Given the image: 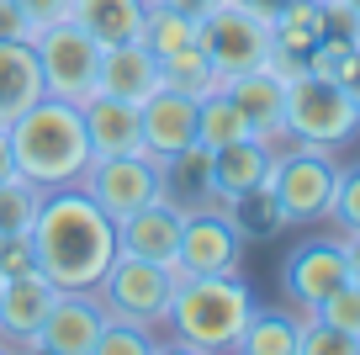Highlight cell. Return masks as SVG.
I'll use <instances>...</instances> for the list:
<instances>
[{
  "instance_id": "cell-27",
  "label": "cell",
  "mask_w": 360,
  "mask_h": 355,
  "mask_svg": "<svg viewBox=\"0 0 360 355\" xmlns=\"http://www.w3.org/2000/svg\"><path fill=\"white\" fill-rule=\"evenodd\" d=\"M37 207H43V186H32L27 175L0 180V239L6 233H32Z\"/></svg>"
},
{
  "instance_id": "cell-23",
  "label": "cell",
  "mask_w": 360,
  "mask_h": 355,
  "mask_svg": "<svg viewBox=\"0 0 360 355\" xmlns=\"http://www.w3.org/2000/svg\"><path fill=\"white\" fill-rule=\"evenodd\" d=\"M238 138H255V127H249V117L238 111V101L217 85L212 96L196 101V144L202 149H228V144H238Z\"/></svg>"
},
{
  "instance_id": "cell-39",
  "label": "cell",
  "mask_w": 360,
  "mask_h": 355,
  "mask_svg": "<svg viewBox=\"0 0 360 355\" xmlns=\"http://www.w3.org/2000/svg\"><path fill=\"white\" fill-rule=\"evenodd\" d=\"M345 6H349V11H355V16H360V0H345Z\"/></svg>"
},
{
  "instance_id": "cell-1",
  "label": "cell",
  "mask_w": 360,
  "mask_h": 355,
  "mask_svg": "<svg viewBox=\"0 0 360 355\" xmlns=\"http://www.w3.org/2000/svg\"><path fill=\"white\" fill-rule=\"evenodd\" d=\"M112 260H117V223L85 197V186L43 191V207L32 223V266L58 292H96Z\"/></svg>"
},
{
  "instance_id": "cell-19",
  "label": "cell",
  "mask_w": 360,
  "mask_h": 355,
  "mask_svg": "<svg viewBox=\"0 0 360 355\" xmlns=\"http://www.w3.org/2000/svg\"><path fill=\"white\" fill-rule=\"evenodd\" d=\"M96 90L143 106V101L159 90V58H154V48H148L143 37H127V43L101 48V80H96Z\"/></svg>"
},
{
  "instance_id": "cell-28",
  "label": "cell",
  "mask_w": 360,
  "mask_h": 355,
  "mask_svg": "<svg viewBox=\"0 0 360 355\" xmlns=\"http://www.w3.org/2000/svg\"><path fill=\"white\" fill-rule=\"evenodd\" d=\"M297 355H355V334L334 329L318 313H297Z\"/></svg>"
},
{
  "instance_id": "cell-7",
  "label": "cell",
  "mask_w": 360,
  "mask_h": 355,
  "mask_svg": "<svg viewBox=\"0 0 360 355\" xmlns=\"http://www.w3.org/2000/svg\"><path fill=\"white\" fill-rule=\"evenodd\" d=\"M196 43H202V54L212 58V69L223 80L249 75V69H265L270 54H276V32H270V22L238 11V6H228V0L196 27Z\"/></svg>"
},
{
  "instance_id": "cell-2",
  "label": "cell",
  "mask_w": 360,
  "mask_h": 355,
  "mask_svg": "<svg viewBox=\"0 0 360 355\" xmlns=\"http://www.w3.org/2000/svg\"><path fill=\"white\" fill-rule=\"evenodd\" d=\"M11 154H16V175H27L32 186L58 191V186H79L90 170V138H85V117L75 101L43 96L16 117L11 127Z\"/></svg>"
},
{
  "instance_id": "cell-41",
  "label": "cell",
  "mask_w": 360,
  "mask_h": 355,
  "mask_svg": "<svg viewBox=\"0 0 360 355\" xmlns=\"http://www.w3.org/2000/svg\"><path fill=\"white\" fill-rule=\"evenodd\" d=\"M0 292H6V276H0Z\"/></svg>"
},
{
  "instance_id": "cell-34",
  "label": "cell",
  "mask_w": 360,
  "mask_h": 355,
  "mask_svg": "<svg viewBox=\"0 0 360 355\" xmlns=\"http://www.w3.org/2000/svg\"><path fill=\"white\" fill-rule=\"evenodd\" d=\"M0 37H32L27 16L16 11V0H0Z\"/></svg>"
},
{
  "instance_id": "cell-17",
  "label": "cell",
  "mask_w": 360,
  "mask_h": 355,
  "mask_svg": "<svg viewBox=\"0 0 360 355\" xmlns=\"http://www.w3.org/2000/svg\"><path fill=\"white\" fill-rule=\"evenodd\" d=\"M270 159H276V149H270L265 138H238V144H228V149H212V197H217V207H233V201L265 191Z\"/></svg>"
},
{
  "instance_id": "cell-37",
  "label": "cell",
  "mask_w": 360,
  "mask_h": 355,
  "mask_svg": "<svg viewBox=\"0 0 360 355\" xmlns=\"http://www.w3.org/2000/svg\"><path fill=\"white\" fill-rule=\"evenodd\" d=\"M345 239V260H349V281L360 287V233H339Z\"/></svg>"
},
{
  "instance_id": "cell-35",
  "label": "cell",
  "mask_w": 360,
  "mask_h": 355,
  "mask_svg": "<svg viewBox=\"0 0 360 355\" xmlns=\"http://www.w3.org/2000/svg\"><path fill=\"white\" fill-rule=\"evenodd\" d=\"M154 6H169V11H180V16H191V22H207V16L223 6V0H154Z\"/></svg>"
},
{
  "instance_id": "cell-22",
  "label": "cell",
  "mask_w": 360,
  "mask_h": 355,
  "mask_svg": "<svg viewBox=\"0 0 360 355\" xmlns=\"http://www.w3.org/2000/svg\"><path fill=\"white\" fill-rule=\"evenodd\" d=\"M270 32H276V54L307 64V54L328 37V6H318V0H292V6L270 22Z\"/></svg>"
},
{
  "instance_id": "cell-12",
  "label": "cell",
  "mask_w": 360,
  "mask_h": 355,
  "mask_svg": "<svg viewBox=\"0 0 360 355\" xmlns=\"http://www.w3.org/2000/svg\"><path fill=\"white\" fill-rule=\"evenodd\" d=\"M112 308L101 302V292H58L48 308L43 329H37V350L48 355H96Z\"/></svg>"
},
{
  "instance_id": "cell-14",
  "label": "cell",
  "mask_w": 360,
  "mask_h": 355,
  "mask_svg": "<svg viewBox=\"0 0 360 355\" xmlns=\"http://www.w3.org/2000/svg\"><path fill=\"white\" fill-rule=\"evenodd\" d=\"M53 297H58V287L43 276V270L6 276V292H0V344H11V350H37V329H43Z\"/></svg>"
},
{
  "instance_id": "cell-30",
  "label": "cell",
  "mask_w": 360,
  "mask_h": 355,
  "mask_svg": "<svg viewBox=\"0 0 360 355\" xmlns=\"http://www.w3.org/2000/svg\"><path fill=\"white\" fill-rule=\"evenodd\" d=\"M328 223H334L339 233H360V165L339 170L334 201H328Z\"/></svg>"
},
{
  "instance_id": "cell-24",
  "label": "cell",
  "mask_w": 360,
  "mask_h": 355,
  "mask_svg": "<svg viewBox=\"0 0 360 355\" xmlns=\"http://www.w3.org/2000/svg\"><path fill=\"white\" fill-rule=\"evenodd\" d=\"M159 85L180 90V96H191V101H202V96H212V90L223 85V75H217L212 58L202 54V43H191V48H175V54L159 58Z\"/></svg>"
},
{
  "instance_id": "cell-8",
  "label": "cell",
  "mask_w": 360,
  "mask_h": 355,
  "mask_svg": "<svg viewBox=\"0 0 360 355\" xmlns=\"http://www.w3.org/2000/svg\"><path fill=\"white\" fill-rule=\"evenodd\" d=\"M244 260V228L228 207H186L175 249V276H223Z\"/></svg>"
},
{
  "instance_id": "cell-9",
  "label": "cell",
  "mask_w": 360,
  "mask_h": 355,
  "mask_svg": "<svg viewBox=\"0 0 360 355\" xmlns=\"http://www.w3.org/2000/svg\"><path fill=\"white\" fill-rule=\"evenodd\" d=\"M101 302L122 318L143 323H165V308H169V292H175V266H154V260H138V255H117L101 276Z\"/></svg>"
},
{
  "instance_id": "cell-26",
  "label": "cell",
  "mask_w": 360,
  "mask_h": 355,
  "mask_svg": "<svg viewBox=\"0 0 360 355\" xmlns=\"http://www.w3.org/2000/svg\"><path fill=\"white\" fill-rule=\"evenodd\" d=\"M196 27H202V22H191V16H180V11H169V6H154V0H148L143 32H138V37L154 48V58H165V54H175V48H191Z\"/></svg>"
},
{
  "instance_id": "cell-32",
  "label": "cell",
  "mask_w": 360,
  "mask_h": 355,
  "mask_svg": "<svg viewBox=\"0 0 360 355\" xmlns=\"http://www.w3.org/2000/svg\"><path fill=\"white\" fill-rule=\"evenodd\" d=\"M22 270H37L32 266V233H6L0 239V276H22Z\"/></svg>"
},
{
  "instance_id": "cell-36",
  "label": "cell",
  "mask_w": 360,
  "mask_h": 355,
  "mask_svg": "<svg viewBox=\"0 0 360 355\" xmlns=\"http://www.w3.org/2000/svg\"><path fill=\"white\" fill-rule=\"evenodd\" d=\"M228 6H238V11H249V16H259V22H276V16L292 6V0H228Z\"/></svg>"
},
{
  "instance_id": "cell-25",
  "label": "cell",
  "mask_w": 360,
  "mask_h": 355,
  "mask_svg": "<svg viewBox=\"0 0 360 355\" xmlns=\"http://www.w3.org/2000/svg\"><path fill=\"white\" fill-rule=\"evenodd\" d=\"M244 355H297V313H276V308H255L238 334Z\"/></svg>"
},
{
  "instance_id": "cell-18",
  "label": "cell",
  "mask_w": 360,
  "mask_h": 355,
  "mask_svg": "<svg viewBox=\"0 0 360 355\" xmlns=\"http://www.w3.org/2000/svg\"><path fill=\"white\" fill-rule=\"evenodd\" d=\"M79 117H85V138H90V154L96 159L143 154V123H138L133 101H117V96L96 90L90 101H79Z\"/></svg>"
},
{
  "instance_id": "cell-15",
  "label": "cell",
  "mask_w": 360,
  "mask_h": 355,
  "mask_svg": "<svg viewBox=\"0 0 360 355\" xmlns=\"http://www.w3.org/2000/svg\"><path fill=\"white\" fill-rule=\"evenodd\" d=\"M138 123H143V154L159 159V165H169L180 149L196 144V101L169 90V85H159L154 96L138 106Z\"/></svg>"
},
{
  "instance_id": "cell-20",
  "label": "cell",
  "mask_w": 360,
  "mask_h": 355,
  "mask_svg": "<svg viewBox=\"0 0 360 355\" xmlns=\"http://www.w3.org/2000/svg\"><path fill=\"white\" fill-rule=\"evenodd\" d=\"M43 69H37L32 37H0V127H11L32 101H43Z\"/></svg>"
},
{
  "instance_id": "cell-4",
  "label": "cell",
  "mask_w": 360,
  "mask_h": 355,
  "mask_svg": "<svg viewBox=\"0 0 360 355\" xmlns=\"http://www.w3.org/2000/svg\"><path fill=\"white\" fill-rule=\"evenodd\" d=\"M334 180H339V165L328 159V149L281 144V149H276V159H270L265 197L276 201V212H281L286 228H307V223H323L328 218Z\"/></svg>"
},
{
  "instance_id": "cell-6",
  "label": "cell",
  "mask_w": 360,
  "mask_h": 355,
  "mask_svg": "<svg viewBox=\"0 0 360 355\" xmlns=\"http://www.w3.org/2000/svg\"><path fill=\"white\" fill-rule=\"evenodd\" d=\"M32 48H37V69H43L48 96L75 101V106L96 96V80H101V43H96L75 16H58V22L37 27Z\"/></svg>"
},
{
  "instance_id": "cell-38",
  "label": "cell",
  "mask_w": 360,
  "mask_h": 355,
  "mask_svg": "<svg viewBox=\"0 0 360 355\" xmlns=\"http://www.w3.org/2000/svg\"><path fill=\"white\" fill-rule=\"evenodd\" d=\"M6 175H16V154H11V133L0 127V180Z\"/></svg>"
},
{
  "instance_id": "cell-13",
  "label": "cell",
  "mask_w": 360,
  "mask_h": 355,
  "mask_svg": "<svg viewBox=\"0 0 360 355\" xmlns=\"http://www.w3.org/2000/svg\"><path fill=\"white\" fill-rule=\"evenodd\" d=\"M180 223H186V207H180L169 191L154 197V201H143L138 212L117 218V255H138V260H154V266H175Z\"/></svg>"
},
{
  "instance_id": "cell-11",
  "label": "cell",
  "mask_w": 360,
  "mask_h": 355,
  "mask_svg": "<svg viewBox=\"0 0 360 355\" xmlns=\"http://www.w3.org/2000/svg\"><path fill=\"white\" fill-rule=\"evenodd\" d=\"M349 281V260H345V239H307L286 255L281 266V292L297 313H313L334 287Z\"/></svg>"
},
{
  "instance_id": "cell-40",
  "label": "cell",
  "mask_w": 360,
  "mask_h": 355,
  "mask_svg": "<svg viewBox=\"0 0 360 355\" xmlns=\"http://www.w3.org/2000/svg\"><path fill=\"white\" fill-rule=\"evenodd\" d=\"M318 6H334V0H318Z\"/></svg>"
},
{
  "instance_id": "cell-5",
  "label": "cell",
  "mask_w": 360,
  "mask_h": 355,
  "mask_svg": "<svg viewBox=\"0 0 360 355\" xmlns=\"http://www.w3.org/2000/svg\"><path fill=\"white\" fill-rule=\"evenodd\" d=\"M360 133V106L339 80H323L313 69H297L286 80V144L339 149Z\"/></svg>"
},
{
  "instance_id": "cell-33",
  "label": "cell",
  "mask_w": 360,
  "mask_h": 355,
  "mask_svg": "<svg viewBox=\"0 0 360 355\" xmlns=\"http://www.w3.org/2000/svg\"><path fill=\"white\" fill-rule=\"evenodd\" d=\"M16 11L27 16V27H48V22H58V16H69V0H16Z\"/></svg>"
},
{
  "instance_id": "cell-10",
  "label": "cell",
  "mask_w": 360,
  "mask_h": 355,
  "mask_svg": "<svg viewBox=\"0 0 360 355\" xmlns=\"http://www.w3.org/2000/svg\"><path fill=\"white\" fill-rule=\"evenodd\" d=\"M85 197L96 201V207L106 212V218H127V212H138L143 201L165 197V165L148 154H112V159H90L85 170Z\"/></svg>"
},
{
  "instance_id": "cell-3",
  "label": "cell",
  "mask_w": 360,
  "mask_h": 355,
  "mask_svg": "<svg viewBox=\"0 0 360 355\" xmlns=\"http://www.w3.org/2000/svg\"><path fill=\"white\" fill-rule=\"evenodd\" d=\"M249 313H255V292L238 281V270L223 276H175L169 292V344L175 350H196V355H223L238 350V334H244Z\"/></svg>"
},
{
  "instance_id": "cell-21",
  "label": "cell",
  "mask_w": 360,
  "mask_h": 355,
  "mask_svg": "<svg viewBox=\"0 0 360 355\" xmlns=\"http://www.w3.org/2000/svg\"><path fill=\"white\" fill-rule=\"evenodd\" d=\"M143 11H148V0H69V16L101 48L138 37L143 32Z\"/></svg>"
},
{
  "instance_id": "cell-31",
  "label": "cell",
  "mask_w": 360,
  "mask_h": 355,
  "mask_svg": "<svg viewBox=\"0 0 360 355\" xmlns=\"http://www.w3.org/2000/svg\"><path fill=\"white\" fill-rule=\"evenodd\" d=\"M313 313H318V318H328L334 329H345V334H355V340H360V287H355V281L334 287Z\"/></svg>"
},
{
  "instance_id": "cell-42",
  "label": "cell",
  "mask_w": 360,
  "mask_h": 355,
  "mask_svg": "<svg viewBox=\"0 0 360 355\" xmlns=\"http://www.w3.org/2000/svg\"><path fill=\"white\" fill-rule=\"evenodd\" d=\"M355 350H360V340H355Z\"/></svg>"
},
{
  "instance_id": "cell-29",
  "label": "cell",
  "mask_w": 360,
  "mask_h": 355,
  "mask_svg": "<svg viewBox=\"0 0 360 355\" xmlns=\"http://www.w3.org/2000/svg\"><path fill=\"white\" fill-rule=\"evenodd\" d=\"M154 329H143V323L122 318V313H112L101 329V340H96V355H148L154 350Z\"/></svg>"
},
{
  "instance_id": "cell-16",
  "label": "cell",
  "mask_w": 360,
  "mask_h": 355,
  "mask_svg": "<svg viewBox=\"0 0 360 355\" xmlns=\"http://www.w3.org/2000/svg\"><path fill=\"white\" fill-rule=\"evenodd\" d=\"M223 90L238 101V111L249 117V127H255V138H265L270 149L286 144V80L276 75V69H249V75H233L223 80Z\"/></svg>"
}]
</instances>
